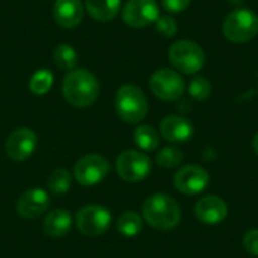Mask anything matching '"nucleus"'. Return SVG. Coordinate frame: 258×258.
I'll return each instance as SVG.
<instances>
[{
  "label": "nucleus",
  "instance_id": "4468645a",
  "mask_svg": "<svg viewBox=\"0 0 258 258\" xmlns=\"http://www.w3.org/2000/svg\"><path fill=\"white\" fill-rule=\"evenodd\" d=\"M50 207L48 194L44 189H29L20 195L17 201V212L24 219H36Z\"/></svg>",
  "mask_w": 258,
  "mask_h": 258
},
{
  "label": "nucleus",
  "instance_id": "f257e3e1",
  "mask_svg": "<svg viewBox=\"0 0 258 258\" xmlns=\"http://www.w3.org/2000/svg\"><path fill=\"white\" fill-rule=\"evenodd\" d=\"M62 94L68 104L74 107L92 106L100 94L98 79L85 68H74L68 71L62 83Z\"/></svg>",
  "mask_w": 258,
  "mask_h": 258
},
{
  "label": "nucleus",
  "instance_id": "ddd939ff",
  "mask_svg": "<svg viewBox=\"0 0 258 258\" xmlns=\"http://www.w3.org/2000/svg\"><path fill=\"white\" fill-rule=\"evenodd\" d=\"M194 213L200 222L206 225H218L225 221L228 215V206L222 198L216 195H207L197 201Z\"/></svg>",
  "mask_w": 258,
  "mask_h": 258
},
{
  "label": "nucleus",
  "instance_id": "20e7f679",
  "mask_svg": "<svg viewBox=\"0 0 258 258\" xmlns=\"http://www.w3.org/2000/svg\"><path fill=\"white\" fill-rule=\"evenodd\" d=\"M224 36L234 44H245L254 39L258 33V15L248 8L231 11L222 24Z\"/></svg>",
  "mask_w": 258,
  "mask_h": 258
},
{
  "label": "nucleus",
  "instance_id": "f8f14e48",
  "mask_svg": "<svg viewBox=\"0 0 258 258\" xmlns=\"http://www.w3.org/2000/svg\"><path fill=\"white\" fill-rule=\"evenodd\" d=\"M36 145H38V138L35 132L27 127H20L9 135L5 150L11 160L24 162L33 154Z\"/></svg>",
  "mask_w": 258,
  "mask_h": 258
},
{
  "label": "nucleus",
  "instance_id": "5701e85b",
  "mask_svg": "<svg viewBox=\"0 0 258 258\" xmlns=\"http://www.w3.org/2000/svg\"><path fill=\"white\" fill-rule=\"evenodd\" d=\"M70 187H71V174L67 169L59 168L50 174L48 189L53 195H63L70 190Z\"/></svg>",
  "mask_w": 258,
  "mask_h": 258
},
{
  "label": "nucleus",
  "instance_id": "a878e982",
  "mask_svg": "<svg viewBox=\"0 0 258 258\" xmlns=\"http://www.w3.org/2000/svg\"><path fill=\"white\" fill-rule=\"evenodd\" d=\"M156 30L165 36V38H172L178 32V24L174 17L171 15H160L156 21Z\"/></svg>",
  "mask_w": 258,
  "mask_h": 258
},
{
  "label": "nucleus",
  "instance_id": "b1692460",
  "mask_svg": "<svg viewBox=\"0 0 258 258\" xmlns=\"http://www.w3.org/2000/svg\"><path fill=\"white\" fill-rule=\"evenodd\" d=\"M183 159H184V154L177 147H165L156 156L157 165L162 168H166V169H174V168L180 166Z\"/></svg>",
  "mask_w": 258,
  "mask_h": 258
},
{
  "label": "nucleus",
  "instance_id": "6e6552de",
  "mask_svg": "<svg viewBox=\"0 0 258 258\" xmlns=\"http://www.w3.org/2000/svg\"><path fill=\"white\" fill-rule=\"evenodd\" d=\"M110 171V165L106 157L100 154H86L74 165V178L80 186L92 187L101 183Z\"/></svg>",
  "mask_w": 258,
  "mask_h": 258
},
{
  "label": "nucleus",
  "instance_id": "6ab92c4d",
  "mask_svg": "<svg viewBox=\"0 0 258 258\" xmlns=\"http://www.w3.org/2000/svg\"><path fill=\"white\" fill-rule=\"evenodd\" d=\"M135 144L144 151H156L160 145V135L157 130L148 124L138 125L133 133Z\"/></svg>",
  "mask_w": 258,
  "mask_h": 258
},
{
  "label": "nucleus",
  "instance_id": "412c9836",
  "mask_svg": "<svg viewBox=\"0 0 258 258\" xmlns=\"http://www.w3.org/2000/svg\"><path fill=\"white\" fill-rule=\"evenodd\" d=\"M144 221L136 212H125L119 216L116 228L124 237H136L142 230Z\"/></svg>",
  "mask_w": 258,
  "mask_h": 258
},
{
  "label": "nucleus",
  "instance_id": "c85d7f7f",
  "mask_svg": "<svg viewBox=\"0 0 258 258\" xmlns=\"http://www.w3.org/2000/svg\"><path fill=\"white\" fill-rule=\"evenodd\" d=\"M252 147H254V151H255V154L258 156V133H255V136H254V141H252Z\"/></svg>",
  "mask_w": 258,
  "mask_h": 258
},
{
  "label": "nucleus",
  "instance_id": "dca6fc26",
  "mask_svg": "<svg viewBox=\"0 0 258 258\" xmlns=\"http://www.w3.org/2000/svg\"><path fill=\"white\" fill-rule=\"evenodd\" d=\"M83 12L85 8L82 0H56L53 6V17L63 29L77 27L82 23Z\"/></svg>",
  "mask_w": 258,
  "mask_h": 258
},
{
  "label": "nucleus",
  "instance_id": "cd10ccee",
  "mask_svg": "<svg viewBox=\"0 0 258 258\" xmlns=\"http://www.w3.org/2000/svg\"><path fill=\"white\" fill-rule=\"evenodd\" d=\"M192 0H162L163 8L171 14H180L189 8Z\"/></svg>",
  "mask_w": 258,
  "mask_h": 258
},
{
  "label": "nucleus",
  "instance_id": "aec40b11",
  "mask_svg": "<svg viewBox=\"0 0 258 258\" xmlns=\"http://www.w3.org/2000/svg\"><path fill=\"white\" fill-rule=\"evenodd\" d=\"M53 59H54V63L65 70V71H71L76 68L77 65V60H79V56H77V51L76 48L71 45V44H59L54 51H53Z\"/></svg>",
  "mask_w": 258,
  "mask_h": 258
},
{
  "label": "nucleus",
  "instance_id": "bb28decb",
  "mask_svg": "<svg viewBox=\"0 0 258 258\" xmlns=\"http://www.w3.org/2000/svg\"><path fill=\"white\" fill-rule=\"evenodd\" d=\"M243 246H245V249L251 255L258 257V228L249 230L245 234V237H243Z\"/></svg>",
  "mask_w": 258,
  "mask_h": 258
},
{
  "label": "nucleus",
  "instance_id": "1a4fd4ad",
  "mask_svg": "<svg viewBox=\"0 0 258 258\" xmlns=\"http://www.w3.org/2000/svg\"><path fill=\"white\" fill-rule=\"evenodd\" d=\"M116 172L122 180L128 183L142 181L151 172V160L142 151L127 150L116 159Z\"/></svg>",
  "mask_w": 258,
  "mask_h": 258
},
{
  "label": "nucleus",
  "instance_id": "9b49d317",
  "mask_svg": "<svg viewBox=\"0 0 258 258\" xmlns=\"http://www.w3.org/2000/svg\"><path fill=\"white\" fill-rule=\"evenodd\" d=\"M210 183L209 172L200 165H186L174 175V186L184 195H198Z\"/></svg>",
  "mask_w": 258,
  "mask_h": 258
},
{
  "label": "nucleus",
  "instance_id": "9d476101",
  "mask_svg": "<svg viewBox=\"0 0 258 258\" xmlns=\"http://www.w3.org/2000/svg\"><path fill=\"white\" fill-rule=\"evenodd\" d=\"M160 9L156 0H128L122 8V20L135 29L147 27L157 21Z\"/></svg>",
  "mask_w": 258,
  "mask_h": 258
},
{
  "label": "nucleus",
  "instance_id": "f03ea898",
  "mask_svg": "<svg viewBox=\"0 0 258 258\" xmlns=\"http://www.w3.org/2000/svg\"><path fill=\"white\" fill-rule=\"evenodd\" d=\"M142 218L150 227L160 231H169L180 224L181 209L172 197L154 194L144 201Z\"/></svg>",
  "mask_w": 258,
  "mask_h": 258
},
{
  "label": "nucleus",
  "instance_id": "a211bd4d",
  "mask_svg": "<svg viewBox=\"0 0 258 258\" xmlns=\"http://www.w3.org/2000/svg\"><path fill=\"white\" fill-rule=\"evenodd\" d=\"M85 8L94 20L107 23L118 15L121 0H85Z\"/></svg>",
  "mask_w": 258,
  "mask_h": 258
},
{
  "label": "nucleus",
  "instance_id": "4be33fe9",
  "mask_svg": "<svg viewBox=\"0 0 258 258\" xmlns=\"http://www.w3.org/2000/svg\"><path fill=\"white\" fill-rule=\"evenodd\" d=\"M54 83V76L51 71L41 68L35 71L29 80V89L35 95H45Z\"/></svg>",
  "mask_w": 258,
  "mask_h": 258
},
{
  "label": "nucleus",
  "instance_id": "7ed1b4c3",
  "mask_svg": "<svg viewBox=\"0 0 258 258\" xmlns=\"http://www.w3.org/2000/svg\"><path fill=\"white\" fill-rule=\"evenodd\" d=\"M115 107L124 122L139 124L148 113V100L139 86L127 83L116 91Z\"/></svg>",
  "mask_w": 258,
  "mask_h": 258
},
{
  "label": "nucleus",
  "instance_id": "f3484780",
  "mask_svg": "<svg viewBox=\"0 0 258 258\" xmlns=\"http://www.w3.org/2000/svg\"><path fill=\"white\" fill-rule=\"evenodd\" d=\"M73 224L71 213L65 209L51 210L44 221V231L50 237H63L70 233Z\"/></svg>",
  "mask_w": 258,
  "mask_h": 258
},
{
  "label": "nucleus",
  "instance_id": "423d86ee",
  "mask_svg": "<svg viewBox=\"0 0 258 258\" xmlns=\"http://www.w3.org/2000/svg\"><path fill=\"white\" fill-rule=\"evenodd\" d=\"M112 224V215L109 209L98 204H89L82 207L76 213V225L79 231L88 237H97L104 234Z\"/></svg>",
  "mask_w": 258,
  "mask_h": 258
},
{
  "label": "nucleus",
  "instance_id": "0eeeda50",
  "mask_svg": "<svg viewBox=\"0 0 258 258\" xmlns=\"http://www.w3.org/2000/svg\"><path fill=\"white\" fill-rule=\"evenodd\" d=\"M150 88L157 98L163 101H175L184 94L186 83L178 71L172 68H160L150 77Z\"/></svg>",
  "mask_w": 258,
  "mask_h": 258
},
{
  "label": "nucleus",
  "instance_id": "2eb2a0df",
  "mask_svg": "<svg viewBox=\"0 0 258 258\" xmlns=\"http://www.w3.org/2000/svg\"><path fill=\"white\" fill-rule=\"evenodd\" d=\"M194 124L190 119L180 115H168L160 122V135L163 139L172 144H183L192 139Z\"/></svg>",
  "mask_w": 258,
  "mask_h": 258
},
{
  "label": "nucleus",
  "instance_id": "393cba45",
  "mask_svg": "<svg viewBox=\"0 0 258 258\" xmlns=\"http://www.w3.org/2000/svg\"><path fill=\"white\" fill-rule=\"evenodd\" d=\"M189 94L192 98L198 101H204L212 95V85L206 77L198 76L192 79V82L189 83Z\"/></svg>",
  "mask_w": 258,
  "mask_h": 258
},
{
  "label": "nucleus",
  "instance_id": "39448f33",
  "mask_svg": "<svg viewBox=\"0 0 258 258\" xmlns=\"http://www.w3.org/2000/svg\"><path fill=\"white\" fill-rule=\"evenodd\" d=\"M169 62L174 65L175 70L184 74H195L198 73L206 62V54L203 48L189 39L175 41L168 51Z\"/></svg>",
  "mask_w": 258,
  "mask_h": 258
}]
</instances>
